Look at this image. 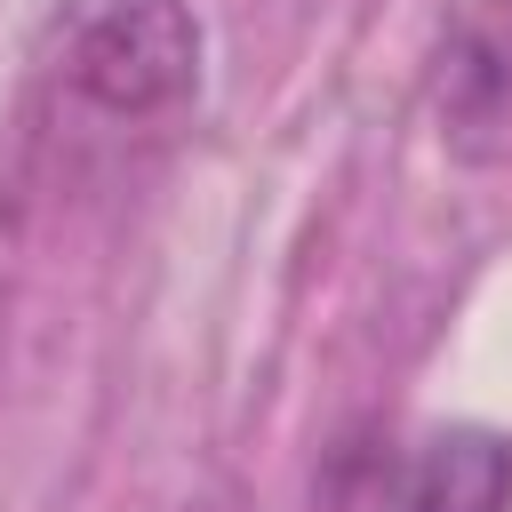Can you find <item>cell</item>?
<instances>
[{"label": "cell", "mask_w": 512, "mask_h": 512, "mask_svg": "<svg viewBox=\"0 0 512 512\" xmlns=\"http://www.w3.org/2000/svg\"><path fill=\"white\" fill-rule=\"evenodd\" d=\"M40 80L88 120L152 128L200 96V16L184 0H64L40 32Z\"/></svg>", "instance_id": "6da1fadb"}, {"label": "cell", "mask_w": 512, "mask_h": 512, "mask_svg": "<svg viewBox=\"0 0 512 512\" xmlns=\"http://www.w3.org/2000/svg\"><path fill=\"white\" fill-rule=\"evenodd\" d=\"M344 512H504L512 504V448L488 432H408L344 448L328 472Z\"/></svg>", "instance_id": "7a4b0ae2"}, {"label": "cell", "mask_w": 512, "mask_h": 512, "mask_svg": "<svg viewBox=\"0 0 512 512\" xmlns=\"http://www.w3.org/2000/svg\"><path fill=\"white\" fill-rule=\"evenodd\" d=\"M440 144L472 168L512 160V0H464L432 56Z\"/></svg>", "instance_id": "3957f363"}]
</instances>
